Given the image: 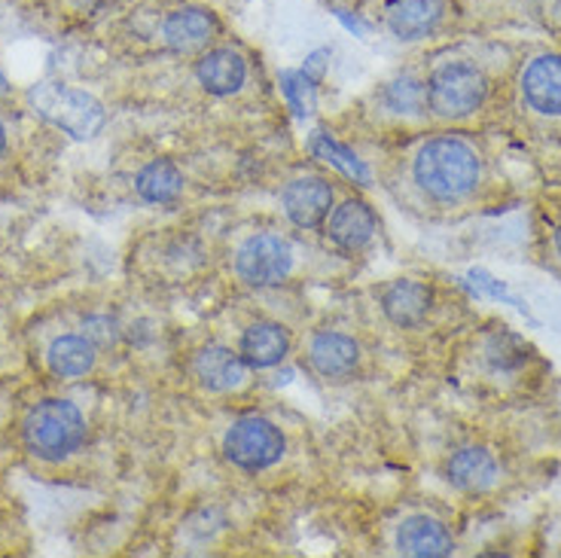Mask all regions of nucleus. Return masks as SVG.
Masks as SVG:
<instances>
[{
	"mask_svg": "<svg viewBox=\"0 0 561 558\" xmlns=\"http://www.w3.org/2000/svg\"><path fill=\"white\" fill-rule=\"evenodd\" d=\"M497 479V464L482 448H461L449 460V482L461 491H485Z\"/></svg>",
	"mask_w": 561,
	"mask_h": 558,
	"instance_id": "18",
	"label": "nucleus"
},
{
	"mask_svg": "<svg viewBox=\"0 0 561 558\" xmlns=\"http://www.w3.org/2000/svg\"><path fill=\"white\" fill-rule=\"evenodd\" d=\"M556 248H559V253H561V226L556 229Z\"/></svg>",
	"mask_w": 561,
	"mask_h": 558,
	"instance_id": "26",
	"label": "nucleus"
},
{
	"mask_svg": "<svg viewBox=\"0 0 561 558\" xmlns=\"http://www.w3.org/2000/svg\"><path fill=\"white\" fill-rule=\"evenodd\" d=\"M49 369L61 378H80L95 366V345L83 335H58L46 351Z\"/></svg>",
	"mask_w": 561,
	"mask_h": 558,
	"instance_id": "19",
	"label": "nucleus"
},
{
	"mask_svg": "<svg viewBox=\"0 0 561 558\" xmlns=\"http://www.w3.org/2000/svg\"><path fill=\"white\" fill-rule=\"evenodd\" d=\"M388 29L400 41H419L439 25L446 13L443 0H391L388 3Z\"/></svg>",
	"mask_w": 561,
	"mask_h": 558,
	"instance_id": "11",
	"label": "nucleus"
},
{
	"mask_svg": "<svg viewBox=\"0 0 561 558\" xmlns=\"http://www.w3.org/2000/svg\"><path fill=\"white\" fill-rule=\"evenodd\" d=\"M311 153L318 156V159H323V162H330V166H336L342 174H348L354 181H369V171H366L364 162L351 153L348 147L336 144V140L330 138V135H323V132H314V135H311Z\"/></svg>",
	"mask_w": 561,
	"mask_h": 558,
	"instance_id": "21",
	"label": "nucleus"
},
{
	"mask_svg": "<svg viewBox=\"0 0 561 558\" xmlns=\"http://www.w3.org/2000/svg\"><path fill=\"white\" fill-rule=\"evenodd\" d=\"M290 351V335L280 323L256 321L241 335V357L253 369H268L287 357Z\"/></svg>",
	"mask_w": 561,
	"mask_h": 558,
	"instance_id": "13",
	"label": "nucleus"
},
{
	"mask_svg": "<svg viewBox=\"0 0 561 558\" xmlns=\"http://www.w3.org/2000/svg\"><path fill=\"white\" fill-rule=\"evenodd\" d=\"M236 269L253 287H272L290 275L294 251L278 236H251L236 253Z\"/></svg>",
	"mask_w": 561,
	"mask_h": 558,
	"instance_id": "6",
	"label": "nucleus"
},
{
	"mask_svg": "<svg viewBox=\"0 0 561 558\" xmlns=\"http://www.w3.org/2000/svg\"><path fill=\"white\" fill-rule=\"evenodd\" d=\"M522 95L543 116H561V56H540L522 73Z\"/></svg>",
	"mask_w": 561,
	"mask_h": 558,
	"instance_id": "8",
	"label": "nucleus"
},
{
	"mask_svg": "<svg viewBox=\"0 0 561 558\" xmlns=\"http://www.w3.org/2000/svg\"><path fill=\"white\" fill-rule=\"evenodd\" d=\"M214 31H217V22H214V15L208 10L186 7V10H178L165 22V43L174 53H193V49L210 41Z\"/></svg>",
	"mask_w": 561,
	"mask_h": 558,
	"instance_id": "17",
	"label": "nucleus"
},
{
	"mask_svg": "<svg viewBox=\"0 0 561 558\" xmlns=\"http://www.w3.org/2000/svg\"><path fill=\"white\" fill-rule=\"evenodd\" d=\"M424 99H427L424 86H421L419 80H412V77H403V80H397V83L388 86V104H391V111L397 113H419Z\"/></svg>",
	"mask_w": 561,
	"mask_h": 558,
	"instance_id": "22",
	"label": "nucleus"
},
{
	"mask_svg": "<svg viewBox=\"0 0 561 558\" xmlns=\"http://www.w3.org/2000/svg\"><path fill=\"white\" fill-rule=\"evenodd\" d=\"M412 174L421 193L436 202H458L479 183V159L463 140L434 138L419 150Z\"/></svg>",
	"mask_w": 561,
	"mask_h": 558,
	"instance_id": "1",
	"label": "nucleus"
},
{
	"mask_svg": "<svg viewBox=\"0 0 561 558\" xmlns=\"http://www.w3.org/2000/svg\"><path fill=\"white\" fill-rule=\"evenodd\" d=\"M280 86H284V95L294 104V111L299 113V116H306V113L314 111V86H311V80L306 73L287 70V73L280 77Z\"/></svg>",
	"mask_w": 561,
	"mask_h": 558,
	"instance_id": "23",
	"label": "nucleus"
},
{
	"mask_svg": "<svg viewBox=\"0 0 561 558\" xmlns=\"http://www.w3.org/2000/svg\"><path fill=\"white\" fill-rule=\"evenodd\" d=\"M3 89H7V80H3V73H0V92H3Z\"/></svg>",
	"mask_w": 561,
	"mask_h": 558,
	"instance_id": "27",
	"label": "nucleus"
},
{
	"mask_svg": "<svg viewBox=\"0 0 561 558\" xmlns=\"http://www.w3.org/2000/svg\"><path fill=\"white\" fill-rule=\"evenodd\" d=\"M224 452L241 470H266L284 455V436L272 421L248 415L226 431Z\"/></svg>",
	"mask_w": 561,
	"mask_h": 558,
	"instance_id": "5",
	"label": "nucleus"
},
{
	"mask_svg": "<svg viewBox=\"0 0 561 558\" xmlns=\"http://www.w3.org/2000/svg\"><path fill=\"white\" fill-rule=\"evenodd\" d=\"M427 104L443 119H461L485 101V73L467 61H449L427 80Z\"/></svg>",
	"mask_w": 561,
	"mask_h": 558,
	"instance_id": "4",
	"label": "nucleus"
},
{
	"mask_svg": "<svg viewBox=\"0 0 561 558\" xmlns=\"http://www.w3.org/2000/svg\"><path fill=\"white\" fill-rule=\"evenodd\" d=\"M330 208H333V190L323 178H296L284 190V210H287L290 224L299 229L321 226Z\"/></svg>",
	"mask_w": 561,
	"mask_h": 558,
	"instance_id": "7",
	"label": "nucleus"
},
{
	"mask_svg": "<svg viewBox=\"0 0 561 558\" xmlns=\"http://www.w3.org/2000/svg\"><path fill=\"white\" fill-rule=\"evenodd\" d=\"M397 549L403 556L415 558H443L451 556V534L443 522L431 516H409L397 531Z\"/></svg>",
	"mask_w": 561,
	"mask_h": 558,
	"instance_id": "9",
	"label": "nucleus"
},
{
	"mask_svg": "<svg viewBox=\"0 0 561 558\" xmlns=\"http://www.w3.org/2000/svg\"><path fill=\"white\" fill-rule=\"evenodd\" d=\"M85 421L68 400H43L25 419V446L43 460H61L83 446Z\"/></svg>",
	"mask_w": 561,
	"mask_h": 558,
	"instance_id": "2",
	"label": "nucleus"
},
{
	"mask_svg": "<svg viewBox=\"0 0 561 558\" xmlns=\"http://www.w3.org/2000/svg\"><path fill=\"white\" fill-rule=\"evenodd\" d=\"M360 351L354 345V339L342 333H321L311 339L309 361L323 378H345L354 373Z\"/></svg>",
	"mask_w": 561,
	"mask_h": 558,
	"instance_id": "14",
	"label": "nucleus"
},
{
	"mask_svg": "<svg viewBox=\"0 0 561 558\" xmlns=\"http://www.w3.org/2000/svg\"><path fill=\"white\" fill-rule=\"evenodd\" d=\"M28 101L34 113H41L46 123L68 132L70 138H92L104 126V107L89 92H80V89H68L61 83H41L31 89Z\"/></svg>",
	"mask_w": 561,
	"mask_h": 558,
	"instance_id": "3",
	"label": "nucleus"
},
{
	"mask_svg": "<svg viewBox=\"0 0 561 558\" xmlns=\"http://www.w3.org/2000/svg\"><path fill=\"white\" fill-rule=\"evenodd\" d=\"M323 58H330L327 49H318V53H311V56L306 58V70H302V73L309 77L311 83H318L323 77V70H327V61H323Z\"/></svg>",
	"mask_w": 561,
	"mask_h": 558,
	"instance_id": "24",
	"label": "nucleus"
},
{
	"mask_svg": "<svg viewBox=\"0 0 561 558\" xmlns=\"http://www.w3.org/2000/svg\"><path fill=\"white\" fill-rule=\"evenodd\" d=\"M196 376L208 391H236V388L244 385V378H248V363L232 349L210 345V349L198 351Z\"/></svg>",
	"mask_w": 561,
	"mask_h": 558,
	"instance_id": "10",
	"label": "nucleus"
},
{
	"mask_svg": "<svg viewBox=\"0 0 561 558\" xmlns=\"http://www.w3.org/2000/svg\"><path fill=\"white\" fill-rule=\"evenodd\" d=\"M3 147H7V132L0 126V153H3Z\"/></svg>",
	"mask_w": 561,
	"mask_h": 558,
	"instance_id": "25",
	"label": "nucleus"
},
{
	"mask_svg": "<svg viewBox=\"0 0 561 558\" xmlns=\"http://www.w3.org/2000/svg\"><path fill=\"white\" fill-rule=\"evenodd\" d=\"M376 236V214L364 202H345L330 217V238L345 251H360Z\"/></svg>",
	"mask_w": 561,
	"mask_h": 558,
	"instance_id": "16",
	"label": "nucleus"
},
{
	"mask_svg": "<svg viewBox=\"0 0 561 558\" xmlns=\"http://www.w3.org/2000/svg\"><path fill=\"white\" fill-rule=\"evenodd\" d=\"M196 77L210 95H232L248 80V65L236 49H210L196 65Z\"/></svg>",
	"mask_w": 561,
	"mask_h": 558,
	"instance_id": "12",
	"label": "nucleus"
},
{
	"mask_svg": "<svg viewBox=\"0 0 561 558\" xmlns=\"http://www.w3.org/2000/svg\"><path fill=\"white\" fill-rule=\"evenodd\" d=\"M135 186H138V196L144 198V202L169 205V202H174V198L181 196L183 174L171 166V162H165V159H156L150 166L140 168Z\"/></svg>",
	"mask_w": 561,
	"mask_h": 558,
	"instance_id": "20",
	"label": "nucleus"
},
{
	"mask_svg": "<svg viewBox=\"0 0 561 558\" xmlns=\"http://www.w3.org/2000/svg\"><path fill=\"white\" fill-rule=\"evenodd\" d=\"M381 308L397 327H419L431 308V291L421 281H393L381 294Z\"/></svg>",
	"mask_w": 561,
	"mask_h": 558,
	"instance_id": "15",
	"label": "nucleus"
}]
</instances>
